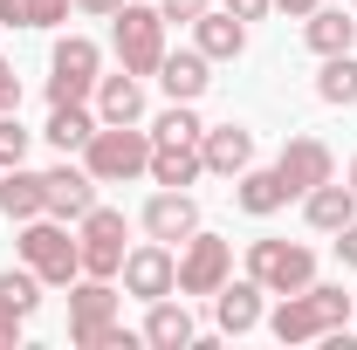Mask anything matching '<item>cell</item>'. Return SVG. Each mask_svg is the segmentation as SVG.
Segmentation results:
<instances>
[{
    "label": "cell",
    "instance_id": "obj_1",
    "mask_svg": "<svg viewBox=\"0 0 357 350\" xmlns=\"http://www.w3.org/2000/svg\"><path fill=\"white\" fill-rule=\"evenodd\" d=\"M344 323H351V296H344L337 282H310V289L282 296V309L268 316V330H275L282 344H316V337H330V330H344Z\"/></svg>",
    "mask_w": 357,
    "mask_h": 350
},
{
    "label": "cell",
    "instance_id": "obj_2",
    "mask_svg": "<svg viewBox=\"0 0 357 350\" xmlns=\"http://www.w3.org/2000/svg\"><path fill=\"white\" fill-rule=\"evenodd\" d=\"M14 254L42 275V289H69L76 275H83V248H76V234H69V220H21V241H14Z\"/></svg>",
    "mask_w": 357,
    "mask_h": 350
},
{
    "label": "cell",
    "instance_id": "obj_3",
    "mask_svg": "<svg viewBox=\"0 0 357 350\" xmlns=\"http://www.w3.org/2000/svg\"><path fill=\"white\" fill-rule=\"evenodd\" d=\"M83 165L96 185H131L151 172V131L137 124H96V137L83 144Z\"/></svg>",
    "mask_w": 357,
    "mask_h": 350
},
{
    "label": "cell",
    "instance_id": "obj_4",
    "mask_svg": "<svg viewBox=\"0 0 357 350\" xmlns=\"http://www.w3.org/2000/svg\"><path fill=\"white\" fill-rule=\"evenodd\" d=\"M110 42H117V62H124L131 76H158V62H165V14L124 0V7L110 14Z\"/></svg>",
    "mask_w": 357,
    "mask_h": 350
},
{
    "label": "cell",
    "instance_id": "obj_5",
    "mask_svg": "<svg viewBox=\"0 0 357 350\" xmlns=\"http://www.w3.org/2000/svg\"><path fill=\"white\" fill-rule=\"evenodd\" d=\"M248 275L268 296H296V289L316 282V254L303 241H248Z\"/></svg>",
    "mask_w": 357,
    "mask_h": 350
},
{
    "label": "cell",
    "instance_id": "obj_6",
    "mask_svg": "<svg viewBox=\"0 0 357 350\" xmlns=\"http://www.w3.org/2000/svg\"><path fill=\"white\" fill-rule=\"evenodd\" d=\"M117 289L103 282V275H76L69 282V344L76 350H103V330L117 323Z\"/></svg>",
    "mask_w": 357,
    "mask_h": 350
},
{
    "label": "cell",
    "instance_id": "obj_7",
    "mask_svg": "<svg viewBox=\"0 0 357 350\" xmlns=\"http://www.w3.org/2000/svg\"><path fill=\"white\" fill-rule=\"evenodd\" d=\"M96 69H103V55L89 35H62L55 55H48V103H89L96 96Z\"/></svg>",
    "mask_w": 357,
    "mask_h": 350
},
{
    "label": "cell",
    "instance_id": "obj_8",
    "mask_svg": "<svg viewBox=\"0 0 357 350\" xmlns=\"http://www.w3.org/2000/svg\"><path fill=\"white\" fill-rule=\"evenodd\" d=\"M227 275H234V248L220 234H185V254H178V296H213Z\"/></svg>",
    "mask_w": 357,
    "mask_h": 350
},
{
    "label": "cell",
    "instance_id": "obj_9",
    "mask_svg": "<svg viewBox=\"0 0 357 350\" xmlns=\"http://www.w3.org/2000/svg\"><path fill=\"white\" fill-rule=\"evenodd\" d=\"M117 275H124V296H137V303L178 296V254L165 248V241H144V248H131Z\"/></svg>",
    "mask_w": 357,
    "mask_h": 350
},
{
    "label": "cell",
    "instance_id": "obj_10",
    "mask_svg": "<svg viewBox=\"0 0 357 350\" xmlns=\"http://www.w3.org/2000/svg\"><path fill=\"white\" fill-rule=\"evenodd\" d=\"M76 248H83V275H117L124 268V213H110V206H89L83 213V234H76Z\"/></svg>",
    "mask_w": 357,
    "mask_h": 350
},
{
    "label": "cell",
    "instance_id": "obj_11",
    "mask_svg": "<svg viewBox=\"0 0 357 350\" xmlns=\"http://www.w3.org/2000/svg\"><path fill=\"white\" fill-rule=\"evenodd\" d=\"M275 172H282V185H289V199H303V192H316L323 178H337V158H330L323 137H289V144L275 151Z\"/></svg>",
    "mask_w": 357,
    "mask_h": 350
},
{
    "label": "cell",
    "instance_id": "obj_12",
    "mask_svg": "<svg viewBox=\"0 0 357 350\" xmlns=\"http://www.w3.org/2000/svg\"><path fill=\"white\" fill-rule=\"evenodd\" d=\"M144 234L151 241H165V248H185V234H199V206H192V192H178V185H158L151 199H144Z\"/></svg>",
    "mask_w": 357,
    "mask_h": 350
},
{
    "label": "cell",
    "instance_id": "obj_13",
    "mask_svg": "<svg viewBox=\"0 0 357 350\" xmlns=\"http://www.w3.org/2000/svg\"><path fill=\"white\" fill-rule=\"evenodd\" d=\"M199 158H206V172L241 178L248 165H255V131H241V124H213V131H199Z\"/></svg>",
    "mask_w": 357,
    "mask_h": 350
},
{
    "label": "cell",
    "instance_id": "obj_14",
    "mask_svg": "<svg viewBox=\"0 0 357 350\" xmlns=\"http://www.w3.org/2000/svg\"><path fill=\"white\" fill-rule=\"evenodd\" d=\"M48 213L55 220H83L89 206H96V178H89V165H69V158H62V165H48Z\"/></svg>",
    "mask_w": 357,
    "mask_h": 350
},
{
    "label": "cell",
    "instance_id": "obj_15",
    "mask_svg": "<svg viewBox=\"0 0 357 350\" xmlns=\"http://www.w3.org/2000/svg\"><path fill=\"white\" fill-rule=\"evenodd\" d=\"M206 172V158H199V137H151V185H192V178Z\"/></svg>",
    "mask_w": 357,
    "mask_h": 350
},
{
    "label": "cell",
    "instance_id": "obj_16",
    "mask_svg": "<svg viewBox=\"0 0 357 350\" xmlns=\"http://www.w3.org/2000/svg\"><path fill=\"white\" fill-rule=\"evenodd\" d=\"M206 69H213V62H206L199 48H165V62H158V89H165L172 103H199L206 83H213Z\"/></svg>",
    "mask_w": 357,
    "mask_h": 350
},
{
    "label": "cell",
    "instance_id": "obj_17",
    "mask_svg": "<svg viewBox=\"0 0 357 350\" xmlns=\"http://www.w3.org/2000/svg\"><path fill=\"white\" fill-rule=\"evenodd\" d=\"M261 282H255V275H248V282H220V289H213V323H220L227 337H248V330H255V323H261Z\"/></svg>",
    "mask_w": 357,
    "mask_h": 350
},
{
    "label": "cell",
    "instance_id": "obj_18",
    "mask_svg": "<svg viewBox=\"0 0 357 350\" xmlns=\"http://www.w3.org/2000/svg\"><path fill=\"white\" fill-rule=\"evenodd\" d=\"M192 48H199L206 62H234V55L248 48V21L227 14V7H206V14L192 21Z\"/></svg>",
    "mask_w": 357,
    "mask_h": 350
},
{
    "label": "cell",
    "instance_id": "obj_19",
    "mask_svg": "<svg viewBox=\"0 0 357 350\" xmlns=\"http://www.w3.org/2000/svg\"><path fill=\"white\" fill-rule=\"evenodd\" d=\"M234 206H241L248 220L282 213V206H289V185H282V172H275V165H248V172L234 178Z\"/></svg>",
    "mask_w": 357,
    "mask_h": 350
},
{
    "label": "cell",
    "instance_id": "obj_20",
    "mask_svg": "<svg viewBox=\"0 0 357 350\" xmlns=\"http://www.w3.org/2000/svg\"><path fill=\"white\" fill-rule=\"evenodd\" d=\"M0 213L7 220H42L48 213V178L28 165H7L0 172Z\"/></svg>",
    "mask_w": 357,
    "mask_h": 350
},
{
    "label": "cell",
    "instance_id": "obj_21",
    "mask_svg": "<svg viewBox=\"0 0 357 350\" xmlns=\"http://www.w3.org/2000/svg\"><path fill=\"white\" fill-rule=\"evenodd\" d=\"M96 117L103 124H137L144 117V76H96Z\"/></svg>",
    "mask_w": 357,
    "mask_h": 350
},
{
    "label": "cell",
    "instance_id": "obj_22",
    "mask_svg": "<svg viewBox=\"0 0 357 350\" xmlns=\"http://www.w3.org/2000/svg\"><path fill=\"white\" fill-rule=\"evenodd\" d=\"M303 213H310L316 234H337V227H351L357 220V192H351V178L337 185V178H323L316 192H303Z\"/></svg>",
    "mask_w": 357,
    "mask_h": 350
},
{
    "label": "cell",
    "instance_id": "obj_23",
    "mask_svg": "<svg viewBox=\"0 0 357 350\" xmlns=\"http://www.w3.org/2000/svg\"><path fill=\"white\" fill-rule=\"evenodd\" d=\"M144 344H158V350H185V344H199V330H192V316H185V303H172V296H158L151 303V316H144V330H137Z\"/></svg>",
    "mask_w": 357,
    "mask_h": 350
},
{
    "label": "cell",
    "instance_id": "obj_24",
    "mask_svg": "<svg viewBox=\"0 0 357 350\" xmlns=\"http://www.w3.org/2000/svg\"><path fill=\"white\" fill-rule=\"evenodd\" d=\"M303 42H310L316 55H344V48L357 42V14H344V7H316L310 21H303Z\"/></svg>",
    "mask_w": 357,
    "mask_h": 350
},
{
    "label": "cell",
    "instance_id": "obj_25",
    "mask_svg": "<svg viewBox=\"0 0 357 350\" xmlns=\"http://www.w3.org/2000/svg\"><path fill=\"white\" fill-rule=\"evenodd\" d=\"M96 124H103V117H89L83 103H48V144H55L62 158L83 151L89 137H96Z\"/></svg>",
    "mask_w": 357,
    "mask_h": 350
},
{
    "label": "cell",
    "instance_id": "obj_26",
    "mask_svg": "<svg viewBox=\"0 0 357 350\" xmlns=\"http://www.w3.org/2000/svg\"><path fill=\"white\" fill-rule=\"evenodd\" d=\"M316 96L323 103H357V55H323V76H316Z\"/></svg>",
    "mask_w": 357,
    "mask_h": 350
},
{
    "label": "cell",
    "instance_id": "obj_27",
    "mask_svg": "<svg viewBox=\"0 0 357 350\" xmlns=\"http://www.w3.org/2000/svg\"><path fill=\"white\" fill-rule=\"evenodd\" d=\"M69 0H0V28H55Z\"/></svg>",
    "mask_w": 357,
    "mask_h": 350
},
{
    "label": "cell",
    "instance_id": "obj_28",
    "mask_svg": "<svg viewBox=\"0 0 357 350\" xmlns=\"http://www.w3.org/2000/svg\"><path fill=\"white\" fill-rule=\"evenodd\" d=\"M0 303H7V309H21V316H35V309H42V275H35L28 261H21V268H7V275H0Z\"/></svg>",
    "mask_w": 357,
    "mask_h": 350
},
{
    "label": "cell",
    "instance_id": "obj_29",
    "mask_svg": "<svg viewBox=\"0 0 357 350\" xmlns=\"http://www.w3.org/2000/svg\"><path fill=\"white\" fill-rule=\"evenodd\" d=\"M199 131H206V124L192 117V103H165L158 124H151V137H199Z\"/></svg>",
    "mask_w": 357,
    "mask_h": 350
},
{
    "label": "cell",
    "instance_id": "obj_30",
    "mask_svg": "<svg viewBox=\"0 0 357 350\" xmlns=\"http://www.w3.org/2000/svg\"><path fill=\"white\" fill-rule=\"evenodd\" d=\"M21 158H28V131H21V117H14V110H0V172H7V165H21Z\"/></svg>",
    "mask_w": 357,
    "mask_h": 350
},
{
    "label": "cell",
    "instance_id": "obj_31",
    "mask_svg": "<svg viewBox=\"0 0 357 350\" xmlns=\"http://www.w3.org/2000/svg\"><path fill=\"white\" fill-rule=\"evenodd\" d=\"M206 7H213V0H158V14H165V21H199Z\"/></svg>",
    "mask_w": 357,
    "mask_h": 350
},
{
    "label": "cell",
    "instance_id": "obj_32",
    "mask_svg": "<svg viewBox=\"0 0 357 350\" xmlns=\"http://www.w3.org/2000/svg\"><path fill=\"white\" fill-rule=\"evenodd\" d=\"M21 323H28L21 309H7V303H0V350H14V344H21Z\"/></svg>",
    "mask_w": 357,
    "mask_h": 350
},
{
    "label": "cell",
    "instance_id": "obj_33",
    "mask_svg": "<svg viewBox=\"0 0 357 350\" xmlns=\"http://www.w3.org/2000/svg\"><path fill=\"white\" fill-rule=\"evenodd\" d=\"M0 110H21V76H14V62H0Z\"/></svg>",
    "mask_w": 357,
    "mask_h": 350
},
{
    "label": "cell",
    "instance_id": "obj_34",
    "mask_svg": "<svg viewBox=\"0 0 357 350\" xmlns=\"http://www.w3.org/2000/svg\"><path fill=\"white\" fill-rule=\"evenodd\" d=\"M337 261L357 268V220H351V227H337Z\"/></svg>",
    "mask_w": 357,
    "mask_h": 350
},
{
    "label": "cell",
    "instance_id": "obj_35",
    "mask_svg": "<svg viewBox=\"0 0 357 350\" xmlns=\"http://www.w3.org/2000/svg\"><path fill=\"white\" fill-rule=\"evenodd\" d=\"M268 7H282V14H296V21H310V14L323 7V0H268Z\"/></svg>",
    "mask_w": 357,
    "mask_h": 350
},
{
    "label": "cell",
    "instance_id": "obj_36",
    "mask_svg": "<svg viewBox=\"0 0 357 350\" xmlns=\"http://www.w3.org/2000/svg\"><path fill=\"white\" fill-rule=\"evenodd\" d=\"M227 14H241V21H261V14H268V0H227Z\"/></svg>",
    "mask_w": 357,
    "mask_h": 350
},
{
    "label": "cell",
    "instance_id": "obj_37",
    "mask_svg": "<svg viewBox=\"0 0 357 350\" xmlns=\"http://www.w3.org/2000/svg\"><path fill=\"white\" fill-rule=\"evenodd\" d=\"M76 7H83V14H117L124 0H76Z\"/></svg>",
    "mask_w": 357,
    "mask_h": 350
},
{
    "label": "cell",
    "instance_id": "obj_38",
    "mask_svg": "<svg viewBox=\"0 0 357 350\" xmlns=\"http://www.w3.org/2000/svg\"><path fill=\"white\" fill-rule=\"evenodd\" d=\"M351 192H357V158H351Z\"/></svg>",
    "mask_w": 357,
    "mask_h": 350
},
{
    "label": "cell",
    "instance_id": "obj_39",
    "mask_svg": "<svg viewBox=\"0 0 357 350\" xmlns=\"http://www.w3.org/2000/svg\"><path fill=\"white\" fill-rule=\"evenodd\" d=\"M351 316H357V289H351Z\"/></svg>",
    "mask_w": 357,
    "mask_h": 350
},
{
    "label": "cell",
    "instance_id": "obj_40",
    "mask_svg": "<svg viewBox=\"0 0 357 350\" xmlns=\"http://www.w3.org/2000/svg\"><path fill=\"white\" fill-rule=\"evenodd\" d=\"M351 14H357V0H351Z\"/></svg>",
    "mask_w": 357,
    "mask_h": 350
}]
</instances>
